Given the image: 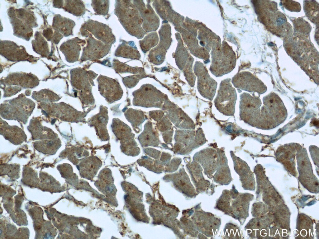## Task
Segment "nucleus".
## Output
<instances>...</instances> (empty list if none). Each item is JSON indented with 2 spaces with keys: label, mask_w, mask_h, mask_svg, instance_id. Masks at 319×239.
<instances>
[{
  "label": "nucleus",
  "mask_w": 319,
  "mask_h": 239,
  "mask_svg": "<svg viewBox=\"0 0 319 239\" xmlns=\"http://www.w3.org/2000/svg\"><path fill=\"white\" fill-rule=\"evenodd\" d=\"M251 194L240 193L233 185L230 190H224L216 202L215 208L238 220L243 224L248 216L249 202Z\"/></svg>",
  "instance_id": "nucleus-1"
},
{
  "label": "nucleus",
  "mask_w": 319,
  "mask_h": 239,
  "mask_svg": "<svg viewBox=\"0 0 319 239\" xmlns=\"http://www.w3.org/2000/svg\"><path fill=\"white\" fill-rule=\"evenodd\" d=\"M228 78L222 80L217 94L214 101L215 105L221 113L226 116H233L235 113L237 94Z\"/></svg>",
  "instance_id": "nucleus-2"
},
{
  "label": "nucleus",
  "mask_w": 319,
  "mask_h": 239,
  "mask_svg": "<svg viewBox=\"0 0 319 239\" xmlns=\"http://www.w3.org/2000/svg\"><path fill=\"white\" fill-rule=\"evenodd\" d=\"M192 218L195 228L200 232L210 237L217 234L221 220L213 214L204 211L200 207Z\"/></svg>",
  "instance_id": "nucleus-3"
},
{
  "label": "nucleus",
  "mask_w": 319,
  "mask_h": 239,
  "mask_svg": "<svg viewBox=\"0 0 319 239\" xmlns=\"http://www.w3.org/2000/svg\"><path fill=\"white\" fill-rule=\"evenodd\" d=\"M194 73L197 77V88L203 97L212 101L214 97L217 83L212 78L202 63H197L194 68Z\"/></svg>",
  "instance_id": "nucleus-4"
},
{
  "label": "nucleus",
  "mask_w": 319,
  "mask_h": 239,
  "mask_svg": "<svg viewBox=\"0 0 319 239\" xmlns=\"http://www.w3.org/2000/svg\"><path fill=\"white\" fill-rule=\"evenodd\" d=\"M240 115L241 120L245 122L256 127V109L259 98L253 94L244 92L240 95Z\"/></svg>",
  "instance_id": "nucleus-5"
},
{
  "label": "nucleus",
  "mask_w": 319,
  "mask_h": 239,
  "mask_svg": "<svg viewBox=\"0 0 319 239\" xmlns=\"http://www.w3.org/2000/svg\"><path fill=\"white\" fill-rule=\"evenodd\" d=\"M231 82L236 88L250 92L262 94L267 90L266 86L261 81L247 72L237 73L233 77Z\"/></svg>",
  "instance_id": "nucleus-6"
},
{
  "label": "nucleus",
  "mask_w": 319,
  "mask_h": 239,
  "mask_svg": "<svg viewBox=\"0 0 319 239\" xmlns=\"http://www.w3.org/2000/svg\"><path fill=\"white\" fill-rule=\"evenodd\" d=\"M72 83L73 86L80 91V96L83 102L85 104H91L93 102L91 93V86L88 72L81 68H75L72 72Z\"/></svg>",
  "instance_id": "nucleus-7"
},
{
  "label": "nucleus",
  "mask_w": 319,
  "mask_h": 239,
  "mask_svg": "<svg viewBox=\"0 0 319 239\" xmlns=\"http://www.w3.org/2000/svg\"><path fill=\"white\" fill-rule=\"evenodd\" d=\"M85 37H88L87 44L83 48L81 60H97L105 56L110 50L111 45L105 44L95 39L91 34L87 31Z\"/></svg>",
  "instance_id": "nucleus-8"
},
{
  "label": "nucleus",
  "mask_w": 319,
  "mask_h": 239,
  "mask_svg": "<svg viewBox=\"0 0 319 239\" xmlns=\"http://www.w3.org/2000/svg\"><path fill=\"white\" fill-rule=\"evenodd\" d=\"M194 160L198 162L204 169V173L212 178L213 174L219 166L220 159L218 152L212 148L202 150L195 154Z\"/></svg>",
  "instance_id": "nucleus-9"
},
{
  "label": "nucleus",
  "mask_w": 319,
  "mask_h": 239,
  "mask_svg": "<svg viewBox=\"0 0 319 239\" xmlns=\"http://www.w3.org/2000/svg\"><path fill=\"white\" fill-rule=\"evenodd\" d=\"M81 28L90 32L91 34L105 44L111 45L115 42L116 38L111 29L102 23L89 20L82 25Z\"/></svg>",
  "instance_id": "nucleus-10"
},
{
  "label": "nucleus",
  "mask_w": 319,
  "mask_h": 239,
  "mask_svg": "<svg viewBox=\"0 0 319 239\" xmlns=\"http://www.w3.org/2000/svg\"><path fill=\"white\" fill-rule=\"evenodd\" d=\"M97 80L101 94L108 102L112 103L120 99L123 92L119 83L115 80L100 75Z\"/></svg>",
  "instance_id": "nucleus-11"
},
{
  "label": "nucleus",
  "mask_w": 319,
  "mask_h": 239,
  "mask_svg": "<svg viewBox=\"0 0 319 239\" xmlns=\"http://www.w3.org/2000/svg\"><path fill=\"white\" fill-rule=\"evenodd\" d=\"M234 161V168L239 175L242 187L245 190H252L254 187L252 174L246 163L241 159L231 154Z\"/></svg>",
  "instance_id": "nucleus-12"
},
{
  "label": "nucleus",
  "mask_w": 319,
  "mask_h": 239,
  "mask_svg": "<svg viewBox=\"0 0 319 239\" xmlns=\"http://www.w3.org/2000/svg\"><path fill=\"white\" fill-rule=\"evenodd\" d=\"M192 180L198 193L204 192L209 189L210 183L205 180L202 173V169L197 162H193L188 166Z\"/></svg>",
  "instance_id": "nucleus-13"
},
{
  "label": "nucleus",
  "mask_w": 319,
  "mask_h": 239,
  "mask_svg": "<svg viewBox=\"0 0 319 239\" xmlns=\"http://www.w3.org/2000/svg\"><path fill=\"white\" fill-rule=\"evenodd\" d=\"M219 154L220 159V165L213 176V180L221 185H228L232 180L230 171L225 155L221 152Z\"/></svg>",
  "instance_id": "nucleus-14"
},
{
  "label": "nucleus",
  "mask_w": 319,
  "mask_h": 239,
  "mask_svg": "<svg viewBox=\"0 0 319 239\" xmlns=\"http://www.w3.org/2000/svg\"><path fill=\"white\" fill-rule=\"evenodd\" d=\"M86 44L85 41L77 37L69 40L66 44V53L68 60L74 62L79 59L81 47Z\"/></svg>",
  "instance_id": "nucleus-15"
},
{
  "label": "nucleus",
  "mask_w": 319,
  "mask_h": 239,
  "mask_svg": "<svg viewBox=\"0 0 319 239\" xmlns=\"http://www.w3.org/2000/svg\"><path fill=\"white\" fill-rule=\"evenodd\" d=\"M138 139L142 146H156L158 145V139L153 131L151 125L147 123L144 131L139 136Z\"/></svg>",
  "instance_id": "nucleus-16"
},
{
  "label": "nucleus",
  "mask_w": 319,
  "mask_h": 239,
  "mask_svg": "<svg viewBox=\"0 0 319 239\" xmlns=\"http://www.w3.org/2000/svg\"><path fill=\"white\" fill-rule=\"evenodd\" d=\"M67 10L76 16L83 15L86 11L85 6L81 1L72 0L67 1Z\"/></svg>",
  "instance_id": "nucleus-17"
},
{
  "label": "nucleus",
  "mask_w": 319,
  "mask_h": 239,
  "mask_svg": "<svg viewBox=\"0 0 319 239\" xmlns=\"http://www.w3.org/2000/svg\"><path fill=\"white\" fill-rule=\"evenodd\" d=\"M224 238H241L242 232L237 226L231 223H228L225 225L223 230Z\"/></svg>",
  "instance_id": "nucleus-18"
},
{
  "label": "nucleus",
  "mask_w": 319,
  "mask_h": 239,
  "mask_svg": "<svg viewBox=\"0 0 319 239\" xmlns=\"http://www.w3.org/2000/svg\"><path fill=\"white\" fill-rule=\"evenodd\" d=\"M109 4L108 0H92L91 5L96 13L106 15L108 13Z\"/></svg>",
  "instance_id": "nucleus-19"
},
{
  "label": "nucleus",
  "mask_w": 319,
  "mask_h": 239,
  "mask_svg": "<svg viewBox=\"0 0 319 239\" xmlns=\"http://www.w3.org/2000/svg\"><path fill=\"white\" fill-rule=\"evenodd\" d=\"M134 49L126 45L123 43L119 45L116 49L115 55L117 56L126 58H136L134 55Z\"/></svg>",
  "instance_id": "nucleus-20"
},
{
  "label": "nucleus",
  "mask_w": 319,
  "mask_h": 239,
  "mask_svg": "<svg viewBox=\"0 0 319 239\" xmlns=\"http://www.w3.org/2000/svg\"><path fill=\"white\" fill-rule=\"evenodd\" d=\"M157 124L158 129L161 132L169 130L171 128L172 124L171 123L167 118L164 117Z\"/></svg>",
  "instance_id": "nucleus-21"
},
{
  "label": "nucleus",
  "mask_w": 319,
  "mask_h": 239,
  "mask_svg": "<svg viewBox=\"0 0 319 239\" xmlns=\"http://www.w3.org/2000/svg\"><path fill=\"white\" fill-rule=\"evenodd\" d=\"M145 152L152 157L155 159H158L160 155V151L151 148H146L145 150Z\"/></svg>",
  "instance_id": "nucleus-22"
},
{
  "label": "nucleus",
  "mask_w": 319,
  "mask_h": 239,
  "mask_svg": "<svg viewBox=\"0 0 319 239\" xmlns=\"http://www.w3.org/2000/svg\"><path fill=\"white\" fill-rule=\"evenodd\" d=\"M163 113L162 111H154V112H152L150 113L149 115L152 118L156 121L160 120L163 116Z\"/></svg>",
  "instance_id": "nucleus-23"
},
{
  "label": "nucleus",
  "mask_w": 319,
  "mask_h": 239,
  "mask_svg": "<svg viewBox=\"0 0 319 239\" xmlns=\"http://www.w3.org/2000/svg\"><path fill=\"white\" fill-rule=\"evenodd\" d=\"M173 133V131H171L166 132L163 134V138L165 143H170L171 142Z\"/></svg>",
  "instance_id": "nucleus-24"
},
{
  "label": "nucleus",
  "mask_w": 319,
  "mask_h": 239,
  "mask_svg": "<svg viewBox=\"0 0 319 239\" xmlns=\"http://www.w3.org/2000/svg\"><path fill=\"white\" fill-rule=\"evenodd\" d=\"M171 157V155L170 154L163 152L160 160L163 162H167L170 160Z\"/></svg>",
  "instance_id": "nucleus-25"
},
{
  "label": "nucleus",
  "mask_w": 319,
  "mask_h": 239,
  "mask_svg": "<svg viewBox=\"0 0 319 239\" xmlns=\"http://www.w3.org/2000/svg\"><path fill=\"white\" fill-rule=\"evenodd\" d=\"M184 147V145L179 143H176L174 147V152L177 153L180 151Z\"/></svg>",
  "instance_id": "nucleus-26"
}]
</instances>
